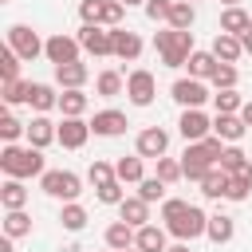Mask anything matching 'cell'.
Wrapping results in <instances>:
<instances>
[{"instance_id":"obj_1","label":"cell","mask_w":252,"mask_h":252,"mask_svg":"<svg viewBox=\"0 0 252 252\" xmlns=\"http://www.w3.org/2000/svg\"><path fill=\"white\" fill-rule=\"evenodd\" d=\"M0 169H4L8 177H43V173H47V169H43V150L8 142V146L0 150Z\"/></svg>"},{"instance_id":"obj_2","label":"cell","mask_w":252,"mask_h":252,"mask_svg":"<svg viewBox=\"0 0 252 252\" xmlns=\"http://www.w3.org/2000/svg\"><path fill=\"white\" fill-rule=\"evenodd\" d=\"M154 47H158V55H161L165 67H185L189 55L197 51V47H193V32H181V28H161V32H154Z\"/></svg>"},{"instance_id":"obj_3","label":"cell","mask_w":252,"mask_h":252,"mask_svg":"<svg viewBox=\"0 0 252 252\" xmlns=\"http://www.w3.org/2000/svg\"><path fill=\"white\" fill-rule=\"evenodd\" d=\"M39 185H43L47 197H59V201H75V197L83 193V177L71 173V169H47V173L39 177Z\"/></svg>"},{"instance_id":"obj_4","label":"cell","mask_w":252,"mask_h":252,"mask_svg":"<svg viewBox=\"0 0 252 252\" xmlns=\"http://www.w3.org/2000/svg\"><path fill=\"white\" fill-rule=\"evenodd\" d=\"M8 47H12L24 63H32V59H39V55H43L47 39H39L28 24H12V28H8Z\"/></svg>"},{"instance_id":"obj_5","label":"cell","mask_w":252,"mask_h":252,"mask_svg":"<svg viewBox=\"0 0 252 252\" xmlns=\"http://www.w3.org/2000/svg\"><path fill=\"white\" fill-rule=\"evenodd\" d=\"M165 228H169L177 240H197V236H205V228H209V213H205V209H197V205H189L181 217L165 220Z\"/></svg>"},{"instance_id":"obj_6","label":"cell","mask_w":252,"mask_h":252,"mask_svg":"<svg viewBox=\"0 0 252 252\" xmlns=\"http://www.w3.org/2000/svg\"><path fill=\"white\" fill-rule=\"evenodd\" d=\"M79 43H83V51H91V55H114V28L83 24V28H79Z\"/></svg>"},{"instance_id":"obj_7","label":"cell","mask_w":252,"mask_h":252,"mask_svg":"<svg viewBox=\"0 0 252 252\" xmlns=\"http://www.w3.org/2000/svg\"><path fill=\"white\" fill-rule=\"evenodd\" d=\"M126 94H130L134 106H150L154 94H158V79H154V71H146V67L130 71V75H126Z\"/></svg>"},{"instance_id":"obj_8","label":"cell","mask_w":252,"mask_h":252,"mask_svg":"<svg viewBox=\"0 0 252 252\" xmlns=\"http://www.w3.org/2000/svg\"><path fill=\"white\" fill-rule=\"evenodd\" d=\"M177 130H181V138H185V142H201V138H209V134H213V122H209V114H205L201 106H189V110H181Z\"/></svg>"},{"instance_id":"obj_9","label":"cell","mask_w":252,"mask_h":252,"mask_svg":"<svg viewBox=\"0 0 252 252\" xmlns=\"http://www.w3.org/2000/svg\"><path fill=\"white\" fill-rule=\"evenodd\" d=\"M79 47H83V43H79V35H63V32H55V35L47 39L43 55L59 67V63H75V59H79Z\"/></svg>"},{"instance_id":"obj_10","label":"cell","mask_w":252,"mask_h":252,"mask_svg":"<svg viewBox=\"0 0 252 252\" xmlns=\"http://www.w3.org/2000/svg\"><path fill=\"white\" fill-rule=\"evenodd\" d=\"M173 98L189 110V106H205L213 94H209L205 79H193V75H189V79H177V83H173Z\"/></svg>"},{"instance_id":"obj_11","label":"cell","mask_w":252,"mask_h":252,"mask_svg":"<svg viewBox=\"0 0 252 252\" xmlns=\"http://www.w3.org/2000/svg\"><path fill=\"white\" fill-rule=\"evenodd\" d=\"M134 150H138L142 158H165V150H169V134H165L161 126H146V130L138 134Z\"/></svg>"},{"instance_id":"obj_12","label":"cell","mask_w":252,"mask_h":252,"mask_svg":"<svg viewBox=\"0 0 252 252\" xmlns=\"http://www.w3.org/2000/svg\"><path fill=\"white\" fill-rule=\"evenodd\" d=\"M87 138H91V122H83V118L59 122V146L63 150H79V146H87Z\"/></svg>"},{"instance_id":"obj_13","label":"cell","mask_w":252,"mask_h":252,"mask_svg":"<svg viewBox=\"0 0 252 252\" xmlns=\"http://www.w3.org/2000/svg\"><path fill=\"white\" fill-rule=\"evenodd\" d=\"M126 114L122 110H98L94 114V122H91V130L94 134H102V138H118V134H126Z\"/></svg>"},{"instance_id":"obj_14","label":"cell","mask_w":252,"mask_h":252,"mask_svg":"<svg viewBox=\"0 0 252 252\" xmlns=\"http://www.w3.org/2000/svg\"><path fill=\"white\" fill-rule=\"evenodd\" d=\"M114 55H118L122 63H134V59L142 55V39H138V32H130V28H114Z\"/></svg>"},{"instance_id":"obj_15","label":"cell","mask_w":252,"mask_h":252,"mask_svg":"<svg viewBox=\"0 0 252 252\" xmlns=\"http://www.w3.org/2000/svg\"><path fill=\"white\" fill-rule=\"evenodd\" d=\"M51 142H59V126H51L43 114H35V118L28 122V146L43 150V146H51Z\"/></svg>"},{"instance_id":"obj_16","label":"cell","mask_w":252,"mask_h":252,"mask_svg":"<svg viewBox=\"0 0 252 252\" xmlns=\"http://www.w3.org/2000/svg\"><path fill=\"white\" fill-rule=\"evenodd\" d=\"M213 55H217L220 63H236V59L244 55L240 35H232V32H217V39H213Z\"/></svg>"},{"instance_id":"obj_17","label":"cell","mask_w":252,"mask_h":252,"mask_svg":"<svg viewBox=\"0 0 252 252\" xmlns=\"http://www.w3.org/2000/svg\"><path fill=\"white\" fill-rule=\"evenodd\" d=\"M87 79H91V71H87V63H79V59H75V63H59V67H55V83H59L63 91H75V87H83Z\"/></svg>"},{"instance_id":"obj_18","label":"cell","mask_w":252,"mask_h":252,"mask_svg":"<svg viewBox=\"0 0 252 252\" xmlns=\"http://www.w3.org/2000/svg\"><path fill=\"white\" fill-rule=\"evenodd\" d=\"M244 130H248V122H244L240 114H217V118H213V134L224 138V142H240Z\"/></svg>"},{"instance_id":"obj_19","label":"cell","mask_w":252,"mask_h":252,"mask_svg":"<svg viewBox=\"0 0 252 252\" xmlns=\"http://www.w3.org/2000/svg\"><path fill=\"white\" fill-rule=\"evenodd\" d=\"M118 217H122L126 224L142 228V224H150V201H142V197H126V201L118 205Z\"/></svg>"},{"instance_id":"obj_20","label":"cell","mask_w":252,"mask_h":252,"mask_svg":"<svg viewBox=\"0 0 252 252\" xmlns=\"http://www.w3.org/2000/svg\"><path fill=\"white\" fill-rule=\"evenodd\" d=\"M134 236H138V228H134V224H126L122 217H118L114 224H106V248H114V252L134 248Z\"/></svg>"},{"instance_id":"obj_21","label":"cell","mask_w":252,"mask_h":252,"mask_svg":"<svg viewBox=\"0 0 252 252\" xmlns=\"http://www.w3.org/2000/svg\"><path fill=\"white\" fill-rule=\"evenodd\" d=\"M165 232H169V228L142 224V228H138V236H134V248H138V252H165Z\"/></svg>"},{"instance_id":"obj_22","label":"cell","mask_w":252,"mask_h":252,"mask_svg":"<svg viewBox=\"0 0 252 252\" xmlns=\"http://www.w3.org/2000/svg\"><path fill=\"white\" fill-rule=\"evenodd\" d=\"M28 106H32V110H39V114H47L51 106H59V94H55V87H51V83H32Z\"/></svg>"},{"instance_id":"obj_23","label":"cell","mask_w":252,"mask_h":252,"mask_svg":"<svg viewBox=\"0 0 252 252\" xmlns=\"http://www.w3.org/2000/svg\"><path fill=\"white\" fill-rule=\"evenodd\" d=\"M0 205H4V209H24V205H28L24 177H8V181L0 185Z\"/></svg>"},{"instance_id":"obj_24","label":"cell","mask_w":252,"mask_h":252,"mask_svg":"<svg viewBox=\"0 0 252 252\" xmlns=\"http://www.w3.org/2000/svg\"><path fill=\"white\" fill-rule=\"evenodd\" d=\"M224 189H228V173H224L220 165H213V169L201 177V193H205L209 201H220V197H224Z\"/></svg>"},{"instance_id":"obj_25","label":"cell","mask_w":252,"mask_h":252,"mask_svg":"<svg viewBox=\"0 0 252 252\" xmlns=\"http://www.w3.org/2000/svg\"><path fill=\"white\" fill-rule=\"evenodd\" d=\"M205 236H209L213 244H228V240L236 236V224H232V217H224V213L209 217V228H205Z\"/></svg>"},{"instance_id":"obj_26","label":"cell","mask_w":252,"mask_h":252,"mask_svg":"<svg viewBox=\"0 0 252 252\" xmlns=\"http://www.w3.org/2000/svg\"><path fill=\"white\" fill-rule=\"evenodd\" d=\"M248 28H252V16H248L240 4L220 12V32H232V35H240V32H248Z\"/></svg>"},{"instance_id":"obj_27","label":"cell","mask_w":252,"mask_h":252,"mask_svg":"<svg viewBox=\"0 0 252 252\" xmlns=\"http://www.w3.org/2000/svg\"><path fill=\"white\" fill-rule=\"evenodd\" d=\"M217 63H220V59H217L213 51H193L185 67H189V75H193V79H213V71H217Z\"/></svg>"},{"instance_id":"obj_28","label":"cell","mask_w":252,"mask_h":252,"mask_svg":"<svg viewBox=\"0 0 252 252\" xmlns=\"http://www.w3.org/2000/svg\"><path fill=\"white\" fill-rule=\"evenodd\" d=\"M59 110H63V118H83V110H87V94H83V87L63 91V94H59Z\"/></svg>"},{"instance_id":"obj_29","label":"cell","mask_w":252,"mask_h":252,"mask_svg":"<svg viewBox=\"0 0 252 252\" xmlns=\"http://www.w3.org/2000/svg\"><path fill=\"white\" fill-rule=\"evenodd\" d=\"M114 173H118L122 185H138V181H142V154H134V158H118Z\"/></svg>"},{"instance_id":"obj_30","label":"cell","mask_w":252,"mask_h":252,"mask_svg":"<svg viewBox=\"0 0 252 252\" xmlns=\"http://www.w3.org/2000/svg\"><path fill=\"white\" fill-rule=\"evenodd\" d=\"M32 232V217L24 213V209H8V217H4V236H28Z\"/></svg>"},{"instance_id":"obj_31","label":"cell","mask_w":252,"mask_h":252,"mask_svg":"<svg viewBox=\"0 0 252 252\" xmlns=\"http://www.w3.org/2000/svg\"><path fill=\"white\" fill-rule=\"evenodd\" d=\"M244 161H248V154H244V150H240V146H236V142H228V146H224V154H220V161H217V165H220V169H224V173H228V177H232V173H240V169H244Z\"/></svg>"},{"instance_id":"obj_32","label":"cell","mask_w":252,"mask_h":252,"mask_svg":"<svg viewBox=\"0 0 252 252\" xmlns=\"http://www.w3.org/2000/svg\"><path fill=\"white\" fill-rule=\"evenodd\" d=\"M59 220H63V228H67V232H83V228H87V209H83V205H75V201H67V205H63V213H59Z\"/></svg>"},{"instance_id":"obj_33","label":"cell","mask_w":252,"mask_h":252,"mask_svg":"<svg viewBox=\"0 0 252 252\" xmlns=\"http://www.w3.org/2000/svg\"><path fill=\"white\" fill-rule=\"evenodd\" d=\"M193 20H197L193 4H189V0H173V12H169V28H181V32H189V28H193Z\"/></svg>"},{"instance_id":"obj_34","label":"cell","mask_w":252,"mask_h":252,"mask_svg":"<svg viewBox=\"0 0 252 252\" xmlns=\"http://www.w3.org/2000/svg\"><path fill=\"white\" fill-rule=\"evenodd\" d=\"M122 87H126V83H122V75H118V71H102V75L94 79V91H98L102 98H114V94H122Z\"/></svg>"},{"instance_id":"obj_35","label":"cell","mask_w":252,"mask_h":252,"mask_svg":"<svg viewBox=\"0 0 252 252\" xmlns=\"http://www.w3.org/2000/svg\"><path fill=\"white\" fill-rule=\"evenodd\" d=\"M213 106H217V114H236V110H244V102H240L236 87H228V91H217V94H213Z\"/></svg>"},{"instance_id":"obj_36","label":"cell","mask_w":252,"mask_h":252,"mask_svg":"<svg viewBox=\"0 0 252 252\" xmlns=\"http://www.w3.org/2000/svg\"><path fill=\"white\" fill-rule=\"evenodd\" d=\"M122 16H126V4L122 0H102V16H98L102 28H122Z\"/></svg>"},{"instance_id":"obj_37","label":"cell","mask_w":252,"mask_h":252,"mask_svg":"<svg viewBox=\"0 0 252 252\" xmlns=\"http://www.w3.org/2000/svg\"><path fill=\"white\" fill-rule=\"evenodd\" d=\"M20 63H24V59H20L12 47H4V51H0V79H4V83H16V79H20Z\"/></svg>"},{"instance_id":"obj_38","label":"cell","mask_w":252,"mask_h":252,"mask_svg":"<svg viewBox=\"0 0 252 252\" xmlns=\"http://www.w3.org/2000/svg\"><path fill=\"white\" fill-rule=\"evenodd\" d=\"M138 197L150 201V205H154V201H165V181H161V177H142V181H138Z\"/></svg>"},{"instance_id":"obj_39","label":"cell","mask_w":252,"mask_h":252,"mask_svg":"<svg viewBox=\"0 0 252 252\" xmlns=\"http://www.w3.org/2000/svg\"><path fill=\"white\" fill-rule=\"evenodd\" d=\"M20 134H28V122H20L16 114H0V138L4 142H16Z\"/></svg>"},{"instance_id":"obj_40","label":"cell","mask_w":252,"mask_h":252,"mask_svg":"<svg viewBox=\"0 0 252 252\" xmlns=\"http://www.w3.org/2000/svg\"><path fill=\"white\" fill-rule=\"evenodd\" d=\"M217 91H228V87H236V67L232 63H217V71H213V79H209Z\"/></svg>"},{"instance_id":"obj_41","label":"cell","mask_w":252,"mask_h":252,"mask_svg":"<svg viewBox=\"0 0 252 252\" xmlns=\"http://www.w3.org/2000/svg\"><path fill=\"white\" fill-rule=\"evenodd\" d=\"M0 94H4V102H8V106H16V102H28V94H32V83H20V79H16V83H4V91H0Z\"/></svg>"},{"instance_id":"obj_42","label":"cell","mask_w":252,"mask_h":252,"mask_svg":"<svg viewBox=\"0 0 252 252\" xmlns=\"http://www.w3.org/2000/svg\"><path fill=\"white\" fill-rule=\"evenodd\" d=\"M87 177H91V181H94V189H98V185H106V181H114L118 173H114V165H110V161H91V169H87Z\"/></svg>"},{"instance_id":"obj_43","label":"cell","mask_w":252,"mask_h":252,"mask_svg":"<svg viewBox=\"0 0 252 252\" xmlns=\"http://www.w3.org/2000/svg\"><path fill=\"white\" fill-rule=\"evenodd\" d=\"M98 201H102V205H122V201H126V193H122V181L114 177V181L98 185Z\"/></svg>"},{"instance_id":"obj_44","label":"cell","mask_w":252,"mask_h":252,"mask_svg":"<svg viewBox=\"0 0 252 252\" xmlns=\"http://www.w3.org/2000/svg\"><path fill=\"white\" fill-rule=\"evenodd\" d=\"M248 193H252V185L244 181V177H228V189H224V201H248Z\"/></svg>"},{"instance_id":"obj_45","label":"cell","mask_w":252,"mask_h":252,"mask_svg":"<svg viewBox=\"0 0 252 252\" xmlns=\"http://www.w3.org/2000/svg\"><path fill=\"white\" fill-rule=\"evenodd\" d=\"M169 12H173V0H146V16L154 20V24H169Z\"/></svg>"},{"instance_id":"obj_46","label":"cell","mask_w":252,"mask_h":252,"mask_svg":"<svg viewBox=\"0 0 252 252\" xmlns=\"http://www.w3.org/2000/svg\"><path fill=\"white\" fill-rule=\"evenodd\" d=\"M158 177L169 185V181H177V177H185L181 173V161H173V158H158Z\"/></svg>"},{"instance_id":"obj_47","label":"cell","mask_w":252,"mask_h":252,"mask_svg":"<svg viewBox=\"0 0 252 252\" xmlns=\"http://www.w3.org/2000/svg\"><path fill=\"white\" fill-rule=\"evenodd\" d=\"M189 209V201H181V197H165L161 201V220H173V217H181Z\"/></svg>"},{"instance_id":"obj_48","label":"cell","mask_w":252,"mask_h":252,"mask_svg":"<svg viewBox=\"0 0 252 252\" xmlns=\"http://www.w3.org/2000/svg\"><path fill=\"white\" fill-rule=\"evenodd\" d=\"M79 16H83V24H98V16H102V0H83V4H79Z\"/></svg>"},{"instance_id":"obj_49","label":"cell","mask_w":252,"mask_h":252,"mask_svg":"<svg viewBox=\"0 0 252 252\" xmlns=\"http://www.w3.org/2000/svg\"><path fill=\"white\" fill-rule=\"evenodd\" d=\"M240 43H244V55H252V28H248V32H240Z\"/></svg>"},{"instance_id":"obj_50","label":"cell","mask_w":252,"mask_h":252,"mask_svg":"<svg viewBox=\"0 0 252 252\" xmlns=\"http://www.w3.org/2000/svg\"><path fill=\"white\" fill-rule=\"evenodd\" d=\"M232 177H244V181L252 185V161H244V169H240V173H232Z\"/></svg>"},{"instance_id":"obj_51","label":"cell","mask_w":252,"mask_h":252,"mask_svg":"<svg viewBox=\"0 0 252 252\" xmlns=\"http://www.w3.org/2000/svg\"><path fill=\"white\" fill-rule=\"evenodd\" d=\"M240 118H244V122L252 126V102H244V110H240Z\"/></svg>"},{"instance_id":"obj_52","label":"cell","mask_w":252,"mask_h":252,"mask_svg":"<svg viewBox=\"0 0 252 252\" xmlns=\"http://www.w3.org/2000/svg\"><path fill=\"white\" fill-rule=\"evenodd\" d=\"M165 252H189V240H181V244H173V248H165Z\"/></svg>"},{"instance_id":"obj_53","label":"cell","mask_w":252,"mask_h":252,"mask_svg":"<svg viewBox=\"0 0 252 252\" xmlns=\"http://www.w3.org/2000/svg\"><path fill=\"white\" fill-rule=\"evenodd\" d=\"M0 252H12V236H4V240H0Z\"/></svg>"},{"instance_id":"obj_54","label":"cell","mask_w":252,"mask_h":252,"mask_svg":"<svg viewBox=\"0 0 252 252\" xmlns=\"http://www.w3.org/2000/svg\"><path fill=\"white\" fill-rule=\"evenodd\" d=\"M122 4H126V8H130V4H146V0H122Z\"/></svg>"},{"instance_id":"obj_55","label":"cell","mask_w":252,"mask_h":252,"mask_svg":"<svg viewBox=\"0 0 252 252\" xmlns=\"http://www.w3.org/2000/svg\"><path fill=\"white\" fill-rule=\"evenodd\" d=\"M224 4H228V8H236V4H240V0H224Z\"/></svg>"},{"instance_id":"obj_56","label":"cell","mask_w":252,"mask_h":252,"mask_svg":"<svg viewBox=\"0 0 252 252\" xmlns=\"http://www.w3.org/2000/svg\"><path fill=\"white\" fill-rule=\"evenodd\" d=\"M122 252H138V248H122Z\"/></svg>"},{"instance_id":"obj_57","label":"cell","mask_w":252,"mask_h":252,"mask_svg":"<svg viewBox=\"0 0 252 252\" xmlns=\"http://www.w3.org/2000/svg\"><path fill=\"white\" fill-rule=\"evenodd\" d=\"M110 252H114V248H110Z\"/></svg>"},{"instance_id":"obj_58","label":"cell","mask_w":252,"mask_h":252,"mask_svg":"<svg viewBox=\"0 0 252 252\" xmlns=\"http://www.w3.org/2000/svg\"><path fill=\"white\" fill-rule=\"evenodd\" d=\"M189 4H193V0H189Z\"/></svg>"}]
</instances>
